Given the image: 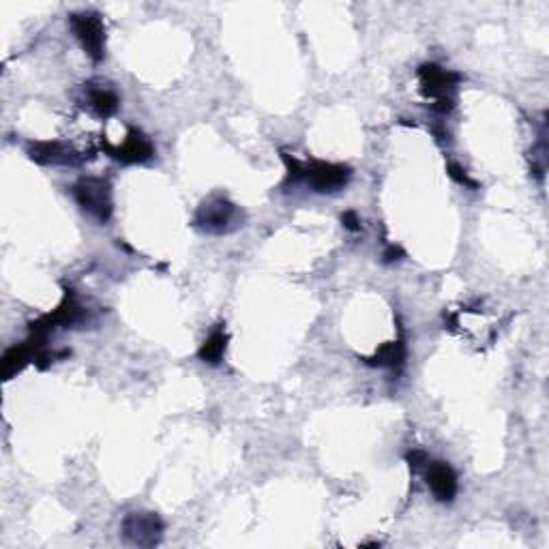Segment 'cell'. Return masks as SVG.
<instances>
[{
    "mask_svg": "<svg viewBox=\"0 0 549 549\" xmlns=\"http://www.w3.org/2000/svg\"><path fill=\"white\" fill-rule=\"evenodd\" d=\"M73 198L80 204L84 213H88L99 224H105L112 217V189L103 178H82L73 184Z\"/></svg>",
    "mask_w": 549,
    "mask_h": 549,
    "instance_id": "1",
    "label": "cell"
},
{
    "mask_svg": "<svg viewBox=\"0 0 549 549\" xmlns=\"http://www.w3.org/2000/svg\"><path fill=\"white\" fill-rule=\"evenodd\" d=\"M69 24H71L73 35L78 37V41L82 44L84 52H86L94 62L103 61L105 29H103L102 18L93 12H80V13H71Z\"/></svg>",
    "mask_w": 549,
    "mask_h": 549,
    "instance_id": "2",
    "label": "cell"
},
{
    "mask_svg": "<svg viewBox=\"0 0 549 549\" xmlns=\"http://www.w3.org/2000/svg\"><path fill=\"white\" fill-rule=\"evenodd\" d=\"M352 176V170L343 163L331 161H309L305 163L303 181L309 184L314 192L318 193H332L340 192L348 184Z\"/></svg>",
    "mask_w": 549,
    "mask_h": 549,
    "instance_id": "3",
    "label": "cell"
},
{
    "mask_svg": "<svg viewBox=\"0 0 549 549\" xmlns=\"http://www.w3.org/2000/svg\"><path fill=\"white\" fill-rule=\"evenodd\" d=\"M236 215H239V210H236V206L230 200L215 195V198H209L206 202H202V206L198 209L195 225L200 230L210 232V234H221V232H228L232 228Z\"/></svg>",
    "mask_w": 549,
    "mask_h": 549,
    "instance_id": "4",
    "label": "cell"
},
{
    "mask_svg": "<svg viewBox=\"0 0 549 549\" xmlns=\"http://www.w3.org/2000/svg\"><path fill=\"white\" fill-rule=\"evenodd\" d=\"M123 537L135 547H155L163 537V521L157 513H131L123 521Z\"/></svg>",
    "mask_w": 549,
    "mask_h": 549,
    "instance_id": "5",
    "label": "cell"
},
{
    "mask_svg": "<svg viewBox=\"0 0 549 549\" xmlns=\"http://www.w3.org/2000/svg\"><path fill=\"white\" fill-rule=\"evenodd\" d=\"M419 80H421V93L425 97H431L436 102H447L453 99V91L459 84V73L447 71V69L438 65H423L419 69Z\"/></svg>",
    "mask_w": 549,
    "mask_h": 549,
    "instance_id": "6",
    "label": "cell"
},
{
    "mask_svg": "<svg viewBox=\"0 0 549 549\" xmlns=\"http://www.w3.org/2000/svg\"><path fill=\"white\" fill-rule=\"evenodd\" d=\"M110 157H114L116 161L123 163H142L149 161L155 155V146L151 144V140L144 134H140L137 129H131L129 135L125 137V142L120 146H108Z\"/></svg>",
    "mask_w": 549,
    "mask_h": 549,
    "instance_id": "7",
    "label": "cell"
},
{
    "mask_svg": "<svg viewBox=\"0 0 549 549\" xmlns=\"http://www.w3.org/2000/svg\"><path fill=\"white\" fill-rule=\"evenodd\" d=\"M427 485L440 503H451L457 496V477L445 462H427Z\"/></svg>",
    "mask_w": 549,
    "mask_h": 549,
    "instance_id": "8",
    "label": "cell"
},
{
    "mask_svg": "<svg viewBox=\"0 0 549 549\" xmlns=\"http://www.w3.org/2000/svg\"><path fill=\"white\" fill-rule=\"evenodd\" d=\"M29 155L30 160L41 163V166H56V163L76 166V163L82 161V157L62 142H35L29 149Z\"/></svg>",
    "mask_w": 549,
    "mask_h": 549,
    "instance_id": "9",
    "label": "cell"
},
{
    "mask_svg": "<svg viewBox=\"0 0 549 549\" xmlns=\"http://www.w3.org/2000/svg\"><path fill=\"white\" fill-rule=\"evenodd\" d=\"M86 94H88V108H91L97 116H102V119H108V116L116 114V110H119L120 103L119 97H116V93L110 91V88L88 86Z\"/></svg>",
    "mask_w": 549,
    "mask_h": 549,
    "instance_id": "10",
    "label": "cell"
},
{
    "mask_svg": "<svg viewBox=\"0 0 549 549\" xmlns=\"http://www.w3.org/2000/svg\"><path fill=\"white\" fill-rule=\"evenodd\" d=\"M404 358H406V346L404 341H389L384 343L380 350H376V355L372 358H365L367 365L372 367H401L404 365Z\"/></svg>",
    "mask_w": 549,
    "mask_h": 549,
    "instance_id": "11",
    "label": "cell"
},
{
    "mask_svg": "<svg viewBox=\"0 0 549 549\" xmlns=\"http://www.w3.org/2000/svg\"><path fill=\"white\" fill-rule=\"evenodd\" d=\"M225 348H228V332L224 329L213 331L209 340L202 343V348H200V361L209 363V365H219L221 358L225 355Z\"/></svg>",
    "mask_w": 549,
    "mask_h": 549,
    "instance_id": "12",
    "label": "cell"
},
{
    "mask_svg": "<svg viewBox=\"0 0 549 549\" xmlns=\"http://www.w3.org/2000/svg\"><path fill=\"white\" fill-rule=\"evenodd\" d=\"M447 170H448V176H451L453 181H457L459 184H466V187H470V189H477V183H474L472 178L468 176L466 170H463L462 166H457V163H448Z\"/></svg>",
    "mask_w": 549,
    "mask_h": 549,
    "instance_id": "13",
    "label": "cell"
},
{
    "mask_svg": "<svg viewBox=\"0 0 549 549\" xmlns=\"http://www.w3.org/2000/svg\"><path fill=\"white\" fill-rule=\"evenodd\" d=\"M341 224H343V228L350 230V232L361 230V219H358V215L355 213V210H348V213H343Z\"/></svg>",
    "mask_w": 549,
    "mask_h": 549,
    "instance_id": "14",
    "label": "cell"
},
{
    "mask_svg": "<svg viewBox=\"0 0 549 549\" xmlns=\"http://www.w3.org/2000/svg\"><path fill=\"white\" fill-rule=\"evenodd\" d=\"M404 256V251L399 250V247H389V251L384 253V258H387L389 262H393V260H399V258Z\"/></svg>",
    "mask_w": 549,
    "mask_h": 549,
    "instance_id": "15",
    "label": "cell"
}]
</instances>
